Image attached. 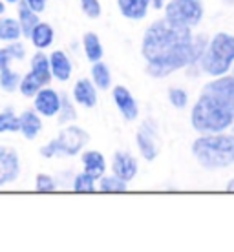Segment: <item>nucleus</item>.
Listing matches in <instances>:
<instances>
[{
  "instance_id": "23",
  "label": "nucleus",
  "mask_w": 234,
  "mask_h": 252,
  "mask_svg": "<svg viewBox=\"0 0 234 252\" xmlns=\"http://www.w3.org/2000/svg\"><path fill=\"white\" fill-rule=\"evenodd\" d=\"M20 128V121L19 115L15 114L13 108H4L0 112V133L6 132H19Z\"/></svg>"
},
{
  "instance_id": "4",
  "label": "nucleus",
  "mask_w": 234,
  "mask_h": 252,
  "mask_svg": "<svg viewBox=\"0 0 234 252\" xmlns=\"http://www.w3.org/2000/svg\"><path fill=\"white\" fill-rule=\"evenodd\" d=\"M201 68L209 75H225L234 63V35L218 33L210 40L207 51H203Z\"/></svg>"
},
{
  "instance_id": "22",
  "label": "nucleus",
  "mask_w": 234,
  "mask_h": 252,
  "mask_svg": "<svg viewBox=\"0 0 234 252\" xmlns=\"http://www.w3.org/2000/svg\"><path fill=\"white\" fill-rule=\"evenodd\" d=\"M40 88H44V82L40 81L35 73H32V71H28L19 82V90L24 97H35V94Z\"/></svg>"
},
{
  "instance_id": "25",
  "label": "nucleus",
  "mask_w": 234,
  "mask_h": 252,
  "mask_svg": "<svg viewBox=\"0 0 234 252\" xmlns=\"http://www.w3.org/2000/svg\"><path fill=\"white\" fill-rule=\"evenodd\" d=\"M20 75L17 71H13L9 66L0 69V88L4 90L6 94H13L15 90L19 88Z\"/></svg>"
},
{
  "instance_id": "13",
  "label": "nucleus",
  "mask_w": 234,
  "mask_h": 252,
  "mask_svg": "<svg viewBox=\"0 0 234 252\" xmlns=\"http://www.w3.org/2000/svg\"><path fill=\"white\" fill-rule=\"evenodd\" d=\"M73 99L84 108H94L97 104V92L95 86L88 79H81L77 81L75 88H73Z\"/></svg>"
},
{
  "instance_id": "39",
  "label": "nucleus",
  "mask_w": 234,
  "mask_h": 252,
  "mask_svg": "<svg viewBox=\"0 0 234 252\" xmlns=\"http://www.w3.org/2000/svg\"><path fill=\"white\" fill-rule=\"evenodd\" d=\"M233 77H234V75H233Z\"/></svg>"
},
{
  "instance_id": "2",
  "label": "nucleus",
  "mask_w": 234,
  "mask_h": 252,
  "mask_svg": "<svg viewBox=\"0 0 234 252\" xmlns=\"http://www.w3.org/2000/svg\"><path fill=\"white\" fill-rule=\"evenodd\" d=\"M234 121V77L205 84L192 110V126L200 133H220Z\"/></svg>"
},
{
  "instance_id": "17",
  "label": "nucleus",
  "mask_w": 234,
  "mask_h": 252,
  "mask_svg": "<svg viewBox=\"0 0 234 252\" xmlns=\"http://www.w3.org/2000/svg\"><path fill=\"white\" fill-rule=\"evenodd\" d=\"M82 164H84V172L90 174L92 177L99 179V177L104 174V168H106V163H104V158L102 154L95 150L84 152L82 154Z\"/></svg>"
},
{
  "instance_id": "29",
  "label": "nucleus",
  "mask_w": 234,
  "mask_h": 252,
  "mask_svg": "<svg viewBox=\"0 0 234 252\" xmlns=\"http://www.w3.org/2000/svg\"><path fill=\"white\" fill-rule=\"evenodd\" d=\"M57 189V185H55V179L48 174H38L35 177V190L40 192V194H48V192H53V190Z\"/></svg>"
},
{
  "instance_id": "8",
  "label": "nucleus",
  "mask_w": 234,
  "mask_h": 252,
  "mask_svg": "<svg viewBox=\"0 0 234 252\" xmlns=\"http://www.w3.org/2000/svg\"><path fill=\"white\" fill-rule=\"evenodd\" d=\"M137 145L146 161H152L158 158L159 145H158V126L154 121H146L137 130Z\"/></svg>"
},
{
  "instance_id": "16",
  "label": "nucleus",
  "mask_w": 234,
  "mask_h": 252,
  "mask_svg": "<svg viewBox=\"0 0 234 252\" xmlns=\"http://www.w3.org/2000/svg\"><path fill=\"white\" fill-rule=\"evenodd\" d=\"M28 38L32 40L33 46H35L37 50H44V48L51 46L53 38H55V33H53V28H51L50 24L38 22V24L32 30V33H30V37Z\"/></svg>"
},
{
  "instance_id": "37",
  "label": "nucleus",
  "mask_w": 234,
  "mask_h": 252,
  "mask_svg": "<svg viewBox=\"0 0 234 252\" xmlns=\"http://www.w3.org/2000/svg\"><path fill=\"white\" fill-rule=\"evenodd\" d=\"M6 11V4H4V2H2V0H0V15H2V13Z\"/></svg>"
},
{
  "instance_id": "31",
  "label": "nucleus",
  "mask_w": 234,
  "mask_h": 252,
  "mask_svg": "<svg viewBox=\"0 0 234 252\" xmlns=\"http://www.w3.org/2000/svg\"><path fill=\"white\" fill-rule=\"evenodd\" d=\"M168 99H170L172 106H176V108L187 106V94H185L183 90L170 88V92H168Z\"/></svg>"
},
{
  "instance_id": "21",
  "label": "nucleus",
  "mask_w": 234,
  "mask_h": 252,
  "mask_svg": "<svg viewBox=\"0 0 234 252\" xmlns=\"http://www.w3.org/2000/svg\"><path fill=\"white\" fill-rule=\"evenodd\" d=\"M20 35H22V32H20L19 20L0 19V40L13 42V40H19Z\"/></svg>"
},
{
  "instance_id": "9",
  "label": "nucleus",
  "mask_w": 234,
  "mask_h": 252,
  "mask_svg": "<svg viewBox=\"0 0 234 252\" xmlns=\"http://www.w3.org/2000/svg\"><path fill=\"white\" fill-rule=\"evenodd\" d=\"M61 108V95L51 88H40L35 94V112L44 117H53L57 115Z\"/></svg>"
},
{
  "instance_id": "35",
  "label": "nucleus",
  "mask_w": 234,
  "mask_h": 252,
  "mask_svg": "<svg viewBox=\"0 0 234 252\" xmlns=\"http://www.w3.org/2000/svg\"><path fill=\"white\" fill-rule=\"evenodd\" d=\"M150 2L154 4V7H156V9H161V6H163L165 0H150Z\"/></svg>"
},
{
  "instance_id": "27",
  "label": "nucleus",
  "mask_w": 234,
  "mask_h": 252,
  "mask_svg": "<svg viewBox=\"0 0 234 252\" xmlns=\"http://www.w3.org/2000/svg\"><path fill=\"white\" fill-rule=\"evenodd\" d=\"M73 190L75 192H86V194L95 192V177H92L86 172L79 174L75 177V181H73Z\"/></svg>"
},
{
  "instance_id": "38",
  "label": "nucleus",
  "mask_w": 234,
  "mask_h": 252,
  "mask_svg": "<svg viewBox=\"0 0 234 252\" xmlns=\"http://www.w3.org/2000/svg\"><path fill=\"white\" fill-rule=\"evenodd\" d=\"M2 2H4V4H17V2H20V0H2Z\"/></svg>"
},
{
  "instance_id": "34",
  "label": "nucleus",
  "mask_w": 234,
  "mask_h": 252,
  "mask_svg": "<svg viewBox=\"0 0 234 252\" xmlns=\"http://www.w3.org/2000/svg\"><path fill=\"white\" fill-rule=\"evenodd\" d=\"M11 61H13V59L9 57L7 50H6V48H2V50H0V69H2V68H7Z\"/></svg>"
},
{
  "instance_id": "12",
  "label": "nucleus",
  "mask_w": 234,
  "mask_h": 252,
  "mask_svg": "<svg viewBox=\"0 0 234 252\" xmlns=\"http://www.w3.org/2000/svg\"><path fill=\"white\" fill-rule=\"evenodd\" d=\"M50 59V71L51 77H55L57 81H68L71 75V63L66 57L64 51H53Z\"/></svg>"
},
{
  "instance_id": "5",
  "label": "nucleus",
  "mask_w": 234,
  "mask_h": 252,
  "mask_svg": "<svg viewBox=\"0 0 234 252\" xmlns=\"http://www.w3.org/2000/svg\"><path fill=\"white\" fill-rule=\"evenodd\" d=\"M90 141V135L86 130H82L79 126H66L63 132L59 133V137L50 141L48 145L40 148V156L42 158H70L77 156L79 152L86 146Z\"/></svg>"
},
{
  "instance_id": "15",
  "label": "nucleus",
  "mask_w": 234,
  "mask_h": 252,
  "mask_svg": "<svg viewBox=\"0 0 234 252\" xmlns=\"http://www.w3.org/2000/svg\"><path fill=\"white\" fill-rule=\"evenodd\" d=\"M121 13L132 20L145 19L146 11H148V4L150 0H117Z\"/></svg>"
},
{
  "instance_id": "6",
  "label": "nucleus",
  "mask_w": 234,
  "mask_h": 252,
  "mask_svg": "<svg viewBox=\"0 0 234 252\" xmlns=\"http://www.w3.org/2000/svg\"><path fill=\"white\" fill-rule=\"evenodd\" d=\"M167 20H170L174 24L179 26H198L203 17V6L200 0H172L170 4H167L165 9Z\"/></svg>"
},
{
  "instance_id": "26",
  "label": "nucleus",
  "mask_w": 234,
  "mask_h": 252,
  "mask_svg": "<svg viewBox=\"0 0 234 252\" xmlns=\"http://www.w3.org/2000/svg\"><path fill=\"white\" fill-rule=\"evenodd\" d=\"M57 114H59V123H61V125H66V123H70V121H75L77 112L68 95H63V97H61V108H59Z\"/></svg>"
},
{
  "instance_id": "19",
  "label": "nucleus",
  "mask_w": 234,
  "mask_h": 252,
  "mask_svg": "<svg viewBox=\"0 0 234 252\" xmlns=\"http://www.w3.org/2000/svg\"><path fill=\"white\" fill-rule=\"evenodd\" d=\"M32 73L40 79V81L44 82V86H48L51 81V71H50V59L46 57L42 51H37L35 55L32 57V69H30Z\"/></svg>"
},
{
  "instance_id": "7",
  "label": "nucleus",
  "mask_w": 234,
  "mask_h": 252,
  "mask_svg": "<svg viewBox=\"0 0 234 252\" xmlns=\"http://www.w3.org/2000/svg\"><path fill=\"white\" fill-rule=\"evenodd\" d=\"M20 176L19 154L9 146L0 145V187L15 183Z\"/></svg>"
},
{
  "instance_id": "24",
  "label": "nucleus",
  "mask_w": 234,
  "mask_h": 252,
  "mask_svg": "<svg viewBox=\"0 0 234 252\" xmlns=\"http://www.w3.org/2000/svg\"><path fill=\"white\" fill-rule=\"evenodd\" d=\"M92 77H94V82L97 88L101 90H106L110 88V82H112V77H110V69L104 63H97L94 64V68H92Z\"/></svg>"
},
{
  "instance_id": "32",
  "label": "nucleus",
  "mask_w": 234,
  "mask_h": 252,
  "mask_svg": "<svg viewBox=\"0 0 234 252\" xmlns=\"http://www.w3.org/2000/svg\"><path fill=\"white\" fill-rule=\"evenodd\" d=\"M6 50H7V53H9V57H11L13 61H22V59L26 57V48H24V44H20L19 40L9 42Z\"/></svg>"
},
{
  "instance_id": "3",
  "label": "nucleus",
  "mask_w": 234,
  "mask_h": 252,
  "mask_svg": "<svg viewBox=\"0 0 234 252\" xmlns=\"http://www.w3.org/2000/svg\"><path fill=\"white\" fill-rule=\"evenodd\" d=\"M192 154L198 163L207 170L227 168L234 163V133L233 135H205L194 141Z\"/></svg>"
},
{
  "instance_id": "33",
  "label": "nucleus",
  "mask_w": 234,
  "mask_h": 252,
  "mask_svg": "<svg viewBox=\"0 0 234 252\" xmlns=\"http://www.w3.org/2000/svg\"><path fill=\"white\" fill-rule=\"evenodd\" d=\"M24 2L35 13H42L46 9V0H24Z\"/></svg>"
},
{
  "instance_id": "10",
  "label": "nucleus",
  "mask_w": 234,
  "mask_h": 252,
  "mask_svg": "<svg viewBox=\"0 0 234 252\" xmlns=\"http://www.w3.org/2000/svg\"><path fill=\"white\" fill-rule=\"evenodd\" d=\"M114 101L119 108V112L123 114V117L127 121H134L139 114L137 110V102L132 97V94L128 92L125 86H115L114 88Z\"/></svg>"
},
{
  "instance_id": "14",
  "label": "nucleus",
  "mask_w": 234,
  "mask_h": 252,
  "mask_svg": "<svg viewBox=\"0 0 234 252\" xmlns=\"http://www.w3.org/2000/svg\"><path fill=\"white\" fill-rule=\"evenodd\" d=\"M19 121H20V128L19 132H22L26 139H35L40 133L42 130V121L38 117L37 112H33V110H26L22 112V115H19Z\"/></svg>"
},
{
  "instance_id": "28",
  "label": "nucleus",
  "mask_w": 234,
  "mask_h": 252,
  "mask_svg": "<svg viewBox=\"0 0 234 252\" xmlns=\"http://www.w3.org/2000/svg\"><path fill=\"white\" fill-rule=\"evenodd\" d=\"M101 192H127V181L119 179L117 176L112 177H102L101 179Z\"/></svg>"
},
{
  "instance_id": "36",
  "label": "nucleus",
  "mask_w": 234,
  "mask_h": 252,
  "mask_svg": "<svg viewBox=\"0 0 234 252\" xmlns=\"http://www.w3.org/2000/svg\"><path fill=\"white\" fill-rule=\"evenodd\" d=\"M227 190H229V192H234V179L227 185Z\"/></svg>"
},
{
  "instance_id": "1",
  "label": "nucleus",
  "mask_w": 234,
  "mask_h": 252,
  "mask_svg": "<svg viewBox=\"0 0 234 252\" xmlns=\"http://www.w3.org/2000/svg\"><path fill=\"white\" fill-rule=\"evenodd\" d=\"M205 37H192L190 28L161 19L146 30L141 53L146 59V71L152 77H167L200 61L205 51Z\"/></svg>"
},
{
  "instance_id": "20",
  "label": "nucleus",
  "mask_w": 234,
  "mask_h": 252,
  "mask_svg": "<svg viewBox=\"0 0 234 252\" xmlns=\"http://www.w3.org/2000/svg\"><path fill=\"white\" fill-rule=\"evenodd\" d=\"M82 44H84V53H86L88 61H92V63L101 61L102 46H101V40H99V37H97L95 33H86V35H84V38H82Z\"/></svg>"
},
{
  "instance_id": "30",
  "label": "nucleus",
  "mask_w": 234,
  "mask_h": 252,
  "mask_svg": "<svg viewBox=\"0 0 234 252\" xmlns=\"http://www.w3.org/2000/svg\"><path fill=\"white\" fill-rule=\"evenodd\" d=\"M81 7L88 19H99V15H101L99 0H81Z\"/></svg>"
},
{
  "instance_id": "11",
  "label": "nucleus",
  "mask_w": 234,
  "mask_h": 252,
  "mask_svg": "<svg viewBox=\"0 0 234 252\" xmlns=\"http://www.w3.org/2000/svg\"><path fill=\"white\" fill-rule=\"evenodd\" d=\"M112 170L119 179L123 181H130L134 179V176L137 174V161L125 152H117L114 156V164H112Z\"/></svg>"
},
{
  "instance_id": "18",
  "label": "nucleus",
  "mask_w": 234,
  "mask_h": 252,
  "mask_svg": "<svg viewBox=\"0 0 234 252\" xmlns=\"http://www.w3.org/2000/svg\"><path fill=\"white\" fill-rule=\"evenodd\" d=\"M37 15L38 13H35L33 9H30L24 0L19 4V26H20V32H22L24 37H30L32 30L38 24V22H40Z\"/></svg>"
}]
</instances>
